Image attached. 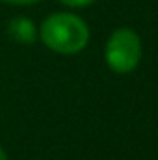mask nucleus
Here are the masks:
<instances>
[{"instance_id":"obj_6","label":"nucleus","mask_w":158,"mask_h":160,"mask_svg":"<svg viewBox=\"0 0 158 160\" xmlns=\"http://www.w3.org/2000/svg\"><path fill=\"white\" fill-rule=\"evenodd\" d=\"M0 160H7V155H6V151L0 147Z\"/></svg>"},{"instance_id":"obj_4","label":"nucleus","mask_w":158,"mask_h":160,"mask_svg":"<svg viewBox=\"0 0 158 160\" xmlns=\"http://www.w3.org/2000/svg\"><path fill=\"white\" fill-rule=\"evenodd\" d=\"M60 4L67 6V8H75V9H80V8H87L91 4H95L97 0H58Z\"/></svg>"},{"instance_id":"obj_3","label":"nucleus","mask_w":158,"mask_h":160,"mask_svg":"<svg viewBox=\"0 0 158 160\" xmlns=\"http://www.w3.org/2000/svg\"><path fill=\"white\" fill-rule=\"evenodd\" d=\"M7 34L9 38L21 45H32L37 39V28L32 19L28 17H13L7 24Z\"/></svg>"},{"instance_id":"obj_5","label":"nucleus","mask_w":158,"mask_h":160,"mask_svg":"<svg viewBox=\"0 0 158 160\" xmlns=\"http://www.w3.org/2000/svg\"><path fill=\"white\" fill-rule=\"evenodd\" d=\"M0 2H7V4H17V6H22V4H36L39 0H0Z\"/></svg>"},{"instance_id":"obj_1","label":"nucleus","mask_w":158,"mask_h":160,"mask_svg":"<svg viewBox=\"0 0 158 160\" xmlns=\"http://www.w3.org/2000/svg\"><path fill=\"white\" fill-rule=\"evenodd\" d=\"M37 36L47 48L58 54H78L89 43V28L82 17L60 11L41 22Z\"/></svg>"},{"instance_id":"obj_2","label":"nucleus","mask_w":158,"mask_h":160,"mask_svg":"<svg viewBox=\"0 0 158 160\" xmlns=\"http://www.w3.org/2000/svg\"><path fill=\"white\" fill-rule=\"evenodd\" d=\"M104 60H106V65L117 75L132 73L141 60L140 36L128 26L114 30L104 47Z\"/></svg>"}]
</instances>
